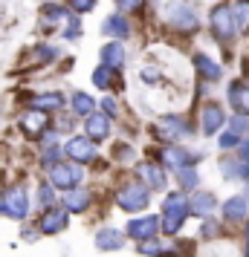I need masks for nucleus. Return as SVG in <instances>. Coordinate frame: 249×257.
<instances>
[{
  "instance_id": "f257e3e1",
  "label": "nucleus",
  "mask_w": 249,
  "mask_h": 257,
  "mask_svg": "<svg viewBox=\"0 0 249 257\" xmlns=\"http://www.w3.org/2000/svg\"><path fill=\"white\" fill-rule=\"evenodd\" d=\"M186 217H189V199L183 194H168L165 202H162V231L177 234Z\"/></svg>"
},
{
  "instance_id": "f03ea898",
  "label": "nucleus",
  "mask_w": 249,
  "mask_h": 257,
  "mask_svg": "<svg viewBox=\"0 0 249 257\" xmlns=\"http://www.w3.org/2000/svg\"><path fill=\"white\" fill-rule=\"evenodd\" d=\"M165 21L174 29H183V32H191V29H197L200 26V18H197V9L191 6V3H171L165 9Z\"/></svg>"
},
{
  "instance_id": "7ed1b4c3",
  "label": "nucleus",
  "mask_w": 249,
  "mask_h": 257,
  "mask_svg": "<svg viewBox=\"0 0 249 257\" xmlns=\"http://www.w3.org/2000/svg\"><path fill=\"white\" fill-rule=\"evenodd\" d=\"M47 171H49V182H52V188H64V191L75 188L84 179V174H81V168H78V165L55 162V165H49Z\"/></svg>"
},
{
  "instance_id": "20e7f679",
  "label": "nucleus",
  "mask_w": 249,
  "mask_h": 257,
  "mask_svg": "<svg viewBox=\"0 0 249 257\" xmlns=\"http://www.w3.org/2000/svg\"><path fill=\"white\" fill-rule=\"evenodd\" d=\"M212 32L217 35V41H223L229 44L232 38H235L237 26H235V15H232V6H214L212 9Z\"/></svg>"
},
{
  "instance_id": "39448f33",
  "label": "nucleus",
  "mask_w": 249,
  "mask_h": 257,
  "mask_svg": "<svg viewBox=\"0 0 249 257\" xmlns=\"http://www.w3.org/2000/svg\"><path fill=\"white\" fill-rule=\"evenodd\" d=\"M116 202H119V208H125V211H142L148 205V185H142V182H128L116 194Z\"/></svg>"
},
{
  "instance_id": "423d86ee",
  "label": "nucleus",
  "mask_w": 249,
  "mask_h": 257,
  "mask_svg": "<svg viewBox=\"0 0 249 257\" xmlns=\"http://www.w3.org/2000/svg\"><path fill=\"white\" fill-rule=\"evenodd\" d=\"M0 214H6L12 220H24L29 214V199H26L24 188H9L6 197H0Z\"/></svg>"
},
{
  "instance_id": "0eeeda50",
  "label": "nucleus",
  "mask_w": 249,
  "mask_h": 257,
  "mask_svg": "<svg viewBox=\"0 0 249 257\" xmlns=\"http://www.w3.org/2000/svg\"><path fill=\"white\" fill-rule=\"evenodd\" d=\"M156 130H159V136H162V139H168V142H177V139L191 136L189 124H186L180 116H162L159 121H156Z\"/></svg>"
},
{
  "instance_id": "6e6552de",
  "label": "nucleus",
  "mask_w": 249,
  "mask_h": 257,
  "mask_svg": "<svg viewBox=\"0 0 249 257\" xmlns=\"http://www.w3.org/2000/svg\"><path fill=\"white\" fill-rule=\"evenodd\" d=\"M64 153L70 156L72 162H90L96 156V145L90 136H75V139H70L64 145Z\"/></svg>"
},
{
  "instance_id": "1a4fd4ad",
  "label": "nucleus",
  "mask_w": 249,
  "mask_h": 257,
  "mask_svg": "<svg viewBox=\"0 0 249 257\" xmlns=\"http://www.w3.org/2000/svg\"><path fill=\"white\" fill-rule=\"evenodd\" d=\"M67 220H70V211L67 208H47L44 214H41L38 228H41L44 234H55V231H61V228L67 225Z\"/></svg>"
},
{
  "instance_id": "9d476101",
  "label": "nucleus",
  "mask_w": 249,
  "mask_h": 257,
  "mask_svg": "<svg viewBox=\"0 0 249 257\" xmlns=\"http://www.w3.org/2000/svg\"><path fill=\"white\" fill-rule=\"evenodd\" d=\"M156 228H159V220L156 217H142V220H133L128 222V237H133V240H151V237H156Z\"/></svg>"
},
{
  "instance_id": "9b49d317",
  "label": "nucleus",
  "mask_w": 249,
  "mask_h": 257,
  "mask_svg": "<svg viewBox=\"0 0 249 257\" xmlns=\"http://www.w3.org/2000/svg\"><path fill=\"white\" fill-rule=\"evenodd\" d=\"M223 121H226V113L217 104L203 107V133H206V136H214L217 130L223 127Z\"/></svg>"
},
{
  "instance_id": "f8f14e48",
  "label": "nucleus",
  "mask_w": 249,
  "mask_h": 257,
  "mask_svg": "<svg viewBox=\"0 0 249 257\" xmlns=\"http://www.w3.org/2000/svg\"><path fill=\"white\" fill-rule=\"evenodd\" d=\"M197 159H200L197 153H186L183 148H165V151H162V162H165L168 168H174V171L186 168V165H194Z\"/></svg>"
},
{
  "instance_id": "ddd939ff",
  "label": "nucleus",
  "mask_w": 249,
  "mask_h": 257,
  "mask_svg": "<svg viewBox=\"0 0 249 257\" xmlns=\"http://www.w3.org/2000/svg\"><path fill=\"white\" fill-rule=\"evenodd\" d=\"M136 176H142L148 188H156V191H159V188H165V174H162V168H159V165H151V162L136 165Z\"/></svg>"
},
{
  "instance_id": "4468645a",
  "label": "nucleus",
  "mask_w": 249,
  "mask_h": 257,
  "mask_svg": "<svg viewBox=\"0 0 249 257\" xmlns=\"http://www.w3.org/2000/svg\"><path fill=\"white\" fill-rule=\"evenodd\" d=\"M214 205H217V199H214V194H209V191H197L194 197H191L189 202V211L191 214H197V217H206V214H212Z\"/></svg>"
},
{
  "instance_id": "2eb2a0df",
  "label": "nucleus",
  "mask_w": 249,
  "mask_h": 257,
  "mask_svg": "<svg viewBox=\"0 0 249 257\" xmlns=\"http://www.w3.org/2000/svg\"><path fill=\"white\" fill-rule=\"evenodd\" d=\"M44 124H47V116H44V110H29V113H24L21 116V127H24V133H29V136H38V133H44Z\"/></svg>"
},
{
  "instance_id": "dca6fc26",
  "label": "nucleus",
  "mask_w": 249,
  "mask_h": 257,
  "mask_svg": "<svg viewBox=\"0 0 249 257\" xmlns=\"http://www.w3.org/2000/svg\"><path fill=\"white\" fill-rule=\"evenodd\" d=\"M102 64L113 67V70H119L125 64V47H122V41H110V44L102 47Z\"/></svg>"
},
{
  "instance_id": "f3484780",
  "label": "nucleus",
  "mask_w": 249,
  "mask_h": 257,
  "mask_svg": "<svg viewBox=\"0 0 249 257\" xmlns=\"http://www.w3.org/2000/svg\"><path fill=\"white\" fill-rule=\"evenodd\" d=\"M229 101H232V107L237 113H246L249 116V84H240V81L232 84L229 87Z\"/></svg>"
},
{
  "instance_id": "a211bd4d",
  "label": "nucleus",
  "mask_w": 249,
  "mask_h": 257,
  "mask_svg": "<svg viewBox=\"0 0 249 257\" xmlns=\"http://www.w3.org/2000/svg\"><path fill=\"white\" fill-rule=\"evenodd\" d=\"M125 243V234L116 231V228H102V231L96 234V245L102 248V251H113V248H122Z\"/></svg>"
},
{
  "instance_id": "6ab92c4d",
  "label": "nucleus",
  "mask_w": 249,
  "mask_h": 257,
  "mask_svg": "<svg viewBox=\"0 0 249 257\" xmlns=\"http://www.w3.org/2000/svg\"><path fill=\"white\" fill-rule=\"evenodd\" d=\"M84 130L90 133V139H105L107 133H110V121L102 113H90L87 121H84Z\"/></svg>"
},
{
  "instance_id": "aec40b11",
  "label": "nucleus",
  "mask_w": 249,
  "mask_h": 257,
  "mask_svg": "<svg viewBox=\"0 0 249 257\" xmlns=\"http://www.w3.org/2000/svg\"><path fill=\"white\" fill-rule=\"evenodd\" d=\"M246 211H249L246 197H232L229 202H223V217L229 222H240L243 217H246Z\"/></svg>"
},
{
  "instance_id": "412c9836",
  "label": "nucleus",
  "mask_w": 249,
  "mask_h": 257,
  "mask_svg": "<svg viewBox=\"0 0 249 257\" xmlns=\"http://www.w3.org/2000/svg\"><path fill=\"white\" fill-rule=\"evenodd\" d=\"M102 29H105L107 35H113V41H125V38L131 35V26H128V21L122 15H110Z\"/></svg>"
},
{
  "instance_id": "4be33fe9",
  "label": "nucleus",
  "mask_w": 249,
  "mask_h": 257,
  "mask_svg": "<svg viewBox=\"0 0 249 257\" xmlns=\"http://www.w3.org/2000/svg\"><path fill=\"white\" fill-rule=\"evenodd\" d=\"M194 67H197V72H200L206 81H217V78H220V67H217L209 55H203V52L194 55Z\"/></svg>"
},
{
  "instance_id": "5701e85b",
  "label": "nucleus",
  "mask_w": 249,
  "mask_h": 257,
  "mask_svg": "<svg viewBox=\"0 0 249 257\" xmlns=\"http://www.w3.org/2000/svg\"><path fill=\"white\" fill-rule=\"evenodd\" d=\"M87 202H90V194H87L84 188H70L67 197H64V208L67 211H84Z\"/></svg>"
},
{
  "instance_id": "b1692460",
  "label": "nucleus",
  "mask_w": 249,
  "mask_h": 257,
  "mask_svg": "<svg viewBox=\"0 0 249 257\" xmlns=\"http://www.w3.org/2000/svg\"><path fill=\"white\" fill-rule=\"evenodd\" d=\"M70 101H72V113H78V116H90L96 110V101L87 93H72Z\"/></svg>"
},
{
  "instance_id": "393cba45",
  "label": "nucleus",
  "mask_w": 249,
  "mask_h": 257,
  "mask_svg": "<svg viewBox=\"0 0 249 257\" xmlns=\"http://www.w3.org/2000/svg\"><path fill=\"white\" fill-rule=\"evenodd\" d=\"M177 176H180V188H183V191H194V188L200 185V176H197V171H194L191 165L180 168Z\"/></svg>"
},
{
  "instance_id": "a878e982",
  "label": "nucleus",
  "mask_w": 249,
  "mask_h": 257,
  "mask_svg": "<svg viewBox=\"0 0 249 257\" xmlns=\"http://www.w3.org/2000/svg\"><path fill=\"white\" fill-rule=\"evenodd\" d=\"M232 15H235V26L243 32V29H249V0H240V3H235L232 6Z\"/></svg>"
},
{
  "instance_id": "bb28decb",
  "label": "nucleus",
  "mask_w": 249,
  "mask_h": 257,
  "mask_svg": "<svg viewBox=\"0 0 249 257\" xmlns=\"http://www.w3.org/2000/svg\"><path fill=\"white\" fill-rule=\"evenodd\" d=\"M61 104H64V95H61V93L38 95L35 101H32V107H35V110H49V107H61Z\"/></svg>"
},
{
  "instance_id": "cd10ccee",
  "label": "nucleus",
  "mask_w": 249,
  "mask_h": 257,
  "mask_svg": "<svg viewBox=\"0 0 249 257\" xmlns=\"http://www.w3.org/2000/svg\"><path fill=\"white\" fill-rule=\"evenodd\" d=\"M110 75H113V67L102 64V67H96V72H93V84L102 87V90H107V87H110Z\"/></svg>"
},
{
  "instance_id": "c85d7f7f",
  "label": "nucleus",
  "mask_w": 249,
  "mask_h": 257,
  "mask_svg": "<svg viewBox=\"0 0 249 257\" xmlns=\"http://www.w3.org/2000/svg\"><path fill=\"white\" fill-rule=\"evenodd\" d=\"M229 130H235L237 136H249V118H246V113H237V116L229 118Z\"/></svg>"
},
{
  "instance_id": "c756f323",
  "label": "nucleus",
  "mask_w": 249,
  "mask_h": 257,
  "mask_svg": "<svg viewBox=\"0 0 249 257\" xmlns=\"http://www.w3.org/2000/svg\"><path fill=\"white\" fill-rule=\"evenodd\" d=\"M41 15H44L47 21H61V18H67V9H64V6H55V3H44V6H41Z\"/></svg>"
},
{
  "instance_id": "7c9ffc66",
  "label": "nucleus",
  "mask_w": 249,
  "mask_h": 257,
  "mask_svg": "<svg viewBox=\"0 0 249 257\" xmlns=\"http://www.w3.org/2000/svg\"><path fill=\"white\" fill-rule=\"evenodd\" d=\"M52 202H55L52 182H49V185H41V188H38V205H41V208H52Z\"/></svg>"
},
{
  "instance_id": "2f4dec72",
  "label": "nucleus",
  "mask_w": 249,
  "mask_h": 257,
  "mask_svg": "<svg viewBox=\"0 0 249 257\" xmlns=\"http://www.w3.org/2000/svg\"><path fill=\"white\" fill-rule=\"evenodd\" d=\"M67 21H70V26L64 29V38L67 41H75V38L81 35V24H78V18H67Z\"/></svg>"
},
{
  "instance_id": "473e14b6",
  "label": "nucleus",
  "mask_w": 249,
  "mask_h": 257,
  "mask_svg": "<svg viewBox=\"0 0 249 257\" xmlns=\"http://www.w3.org/2000/svg\"><path fill=\"white\" fill-rule=\"evenodd\" d=\"M237 145H240V136H237L235 130H229V133H223V136H220V148H223V151L237 148Z\"/></svg>"
},
{
  "instance_id": "72a5a7b5",
  "label": "nucleus",
  "mask_w": 249,
  "mask_h": 257,
  "mask_svg": "<svg viewBox=\"0 0 249 257\" xmlns=\"http://www.w3.org/2000/svg\"><path fill=\"white\" fill-rule=\"evenodd\" d=\"M70 6L75 15H84V12H90V9H96V0H70Z\"/></svg>"
},
{
  "instance_id": "f704fd0d",
  "label": "nucleus",
  "mask_w": 249,
  "mask_h": 257,
  "mask_svg": "<svg viewBox=\"0 0 249 257\" xmlns=\"http://www.w3.org/2000/svg\"><path fill=\"white\" fill-rule=\"evenodd\" d=\"M145 0H116V6L122 12H136V9H142Z\"/></svg>"
},
{
  "instance_id": "c9c22d12",
  "label": "nucleus",
  "mask_w": 249,
  "mask_h": 257,
  "mask_svg": "<svg viewBox=\"0 0 249 257\" xmlns=\"http://www.w3.org/2000/svg\"><path fill=\"white\" fill-rule=\"evenodd\" d=\"M139 251H142V254H159V251H162V245L151 237V240H142V248H139Z\"/></svg>"
},
{
  "instance_id": "e433bc0d",
  "label": "nucleus",
  "mask_w": 249,
  "mask_h": 257,
  "mask_svg": "<svg viewBox=\"0 0 249 257\" xmlns=\"http://www.w3.org/2000/svg\"><path fill=\"white\" fill-rule=\"evenodd\" d=\"M237 159H240V162H249V136L240 139V145H237Z\"/></svg>"
},
{
  "instance_id": "4c0bfd02",
  "label": "nucleus",
  "mask_w": 249,
  "mask_h": 257,
  "mask_svg": "<svg viewBox=\"0 0 249 257\" xmlns=\"http://www.w3.org/2000/svg\"><path fill=\"white\" fill-rule=\"evenodd\" d=\"M38 52H41V58H44V61H52V58H58V49H55V47H41Z\"/></svg>"
},
{
  "instance_id": "58836bf2",
  "label": "nucleus",
  "mask_w": 249,
  "mask_h": 257,
  "mask_svg": "<svg viewBox=\"0 0 249 257\" xmlns=\"http://www.w3.org/2000/svg\"><path fill=\"white\" fill-rule=\"evenodd\" d=\"M214 234H217V222L206 220V222H203V237H214Z\"/></svg>"
},
{
  "instance_id": "ea45409f",
  "label": "nucleus",
  "mask_w": 249,
  "mask_h": 257,
  "mask_svg": "<svg viewBox=\"0 0 249 257\" xmlns=\"http://www.w3.org/2000/svg\"><path fill=\"white\" fill-rule=\"evenodd\" d=\"M142 78H145V81H156V78H159V72H156L154 67H145V70H142Z\"/></svg>"
},
{
  "instance_id": "a19ab883",
  "label": "nucleus",
  "mask_w": 249,
  "mask_h": 257,
  "mask_svg": "<svg viewBox=\"0 0 249 257\" xmlns=\"http://www.w3.org/2000/svg\"><path fill=\"white\" fill-rule=\"evenodd\" d=\"M102 107H105V113H107V116H110V113H116V101H113L110 95H107L105 101H102Z\"/></svg>"
},
{
  "instance_id": "79ce46f5",
  "label": "nucleus",
  "mask_w": 249,
  "mask_h": 257,
  "mask_svg": "<svg viewBox=\"0 0 249 257\" xmlns=\"http://www.w3.org/2000/svg\"><path fill=\"white\" fill-rule=\"evenodd\" d=\"M246 257H249V225H246Z\"/></svg>"
},
{
  "instance_id": "37998d69",
  "label": "nucleus",
  "mask_w": 249,
  "mask_h": 257,
  "mask_svg": "<svg viewBox=\"0 0 249 257\" xmlns=\"http://www.w3.org/2000/svg\"><path fill=\"white\" fill-rule=\"evenodd\" d=\"M246 191H249V185H246Z\"/></svg>"
}]
</instances>
